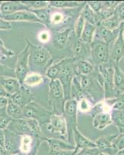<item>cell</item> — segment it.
<instances>
[{
	"label": "cell",
	"mask_w": 124,
	"mask_h": 155,
	"mask_svg": "<svg viewBox=\"0 0 124 155\" xmlns=\"http://www.w3.org/2000/svg\"><path fill=\"white\" fill-rule=\"evenodd\" d=\"M21 2L30 9H44L49 6V2L47 1H21Z\"/></svg>",
	"instance_id": "obj_38"
},
{
	"label": "cell",
	"mask_w": 124,
	"mask_h": 155,
	"mask_svg": "<svg viewBox=\"0 0 124 155\" xmlns=\"http://www.w3.org/2000/svg\"><path fill=\"white\" fill-rule=\"evenodd\" d=\"M12 120V119L10 118L5 112V108L0 109V130H6Z\"/></svg>",
	"instance_id": "obj_39"
},
{
	"label": "cell",
	"mask_w": 124,
	"mask_h": 155,
	"mask_svg": "<svg viewBox=\"0 0 124 155\" xmlns=\"http://www.w3.org/2000/svg\"><path fill=\"white\" fill-rule=\"evenodd\" d=\"M89 5V7L98 14L101 9H103V2H99V1H89L86 2Z\"/></svg>",
	"instance_id": "obj_45"
},
{
	"label": "cell",
	"mask_w": 124,
	"mask_h": 155,
	"mask_svg": "<svg viewBox=\"0 0 124 155\" xmlns=\"http://www.w3.org/2000/svg\"><path fill=\"white\" fill-rule=\"evenodd\" d=\"M48 2L50 7L56 9H73L82 5V2L75 1H50Z\"/></svg>",
	"instance_id": "obj_34"
},
{
	"label": "cell",
	"mask_w": 124,
	"mask_h": 155,
	"mask_svg": "<svg viewBox=\"0 0 124 155\" xmlns=\"http://www.w3.org/2000/svg\"><path fill=\"white\" fill-rule=\"evenodd\" d=\"M85 25V20L84 18L82 17V15H79L77 20L74 22V35L75 37L78 39H81V36H82V31L84 30Z\"/></svg>",
	"instance_id": "obj_37"
},
{
	"label": "cell",
	"mask_w": 124,
	"mask_h": 155,
	"mask_svg": "<svg viewBox=\"0 0 124 155\" xmlns=\"http://www.w3.org/2000/svg\"><path fill=\"white\" fill-rule=\"evenodd\" d=\"M77 113H78V100L74 98L65 102L64 116L65 118L67 128V141L70 143L73 139V131L77 127Z\"/></svg>",
	"instance_id": "obj_7"
},
{
	"label": "cell",
	"mask_w": 124,
	"mask_h": 155,
	"mask_svg": "<svg viewBox=\"0 0 124 155\" xmlns=\"http://www.w3.org/2000/svg\"><path fill=\"white\" fill-rule=\"evenodd\" d=\"M12 29V23L10 22L5 21L4 19H0V30H9Z\"/></svg>",
	"instance_id": "obj_49"
},
{
	"label": "cell",
	"mask_w": 124,
	"mask_h": 155,
	"mask_svg": "<svg viewBox=\"0 0 124 155\" xmlns=\"http://www.w3.org/2000/svg\"><path fill=\"white\" fill-rule=\"evenodd\" d=\"M0 97H4V98H9L10 95L6 92L5 89H4L3 87L0 85Z\"/></svg>",
	"instance_id": "obj_52"
},
{
	"label": "cell",
	"mask_w": 124,
	"mask_h": 155,
	"mask_svg": "<svg viewBox=\"0 0 124 155\" xmlns=\"http://www.w3.org/2000/svg\"><path fill=\"white\" fill-rule=\"evenodd\" d=\"M5 131L0 130V146L4 147L5 146Z\"/></svg>",
	"instance_id": "obj_51"
},
{
	"label": "cell",
	"mask_w": 124,
	"mask_h": 155,
	"mask_svg": "<svg viewBox=\"0 0 124 155\" xmlns=\"http://www.w3.org/2000/svg\"><path fill=\"white\" fill-rule=\"evenodd\" d=\"M87 97H82L78 99V112L81 113H90L94 105Z\"/></svg>",
	"instance_id": "obj_36"
},
{
	"label": "cell",
	"mask_w": 124,
	"mask_h": 155,
	"mask_svg": "<svg viewBox=\"0 0 124 155\" xmlns=\"http://www.w3.org/2000/svg\"><path fill=\"white\" fill-rule=\"evenodd\" d=\"M8 155H23V154L21 153H16V154H8Z\"/></svg>",
	"instance_id": "obj_56"
},
{
	"label": "cell",
	"mask_w": 124,
	"mask_h": 155,
	"mask_svg": "<svg viewBox=\"0 0 124 155\" xmlns=\"http://www.w3.org/2000/svg\"><path fill=\"white\" fill-rule=\"evenodd\" d=\"M0 85L3 87L9 95L19 92L22 87V84L16 78L0 77Z\"/></svg>",
	"instance_id": "obj_24"
},
{
	"label": "cell",
	"mask_w": 124,
	"mask_h": 155,
	"mask_svg": "<svg viewBox=\"0 0 124 155\" xmlns=\"http://www.w3.org/2000/svg\"><path fill=\"white\" fill-rule=\"evenodd\" d=\"M66 19L65 15L60 11L53 12L51 15V24L52 25H58L64 22Z\"/></svg>",
	"instance_id": "obj_40"
},
{
	"label": "cell",
	"mask_w": 124,
	"mask_h": 155,
	"mask_svg": "<svg viewBox=\"0 0 124 155\" xmlns=\"http://www.w3.org/2000/svg\"><path fill=\"white\" fill-rule=\"evenodd\" d=\"M96 70L95 67L90 61L87 60H78L74 62L75 75H89Z\"/></svg>",
	"instance_id": "obj_25"
},
{
	"label": "cell",
	"mask_w": 124,
	"mask_h": 155,
	"mask_svg": "<svg viewBox=\"0 0 124 155\" xmlns=\"http://www.w3.org/2000/svg\"><path fill=\"white\" fill-rule=\"evenodd\" d=\"M115 13L119 18V21H124V2H120L115 9Z\"/></svg>",
	"instance_id": "obj_46"
},
{
	"label": "cell",
	"mask_w": 124,
	"mask_h": 155,
	"mask_svg": "<svg viewBox=\"0 0 124 155\" xmlns=\"http://www.w3.org/2000/svg\"><path fill=\"white\" fill-rule=\"evenodd\" d=\"M29 55H30V47L29 44L18 55L17 61L16 64L15 74L16 78L23 85L25 78L29 74Z\"/></svg>",
	"instance_id": "obj_8"
},
{
	"label": "cell",
	"mask_w": 124,
	"mask_h": 155,
	"mask_svg": "<svg viewBox=\"0 0 124 155\" xmlns=\"http://www.w3.org/2000/svg\"><path fill=\"white\" fill-rule=\"evenodd\" d=\"M0 155H8V153L5 150V148L0 146Z\"/></svg>",
	"instance_id": "obj_53"
},
{
	"label": "cell",
	"mask_w": 124,
	"mask_h": 155,
	"mask_svg": "<svg viewBox=\"0 0 124 155\" xmlns=\"http://www.w3.org/2000/svg\"><path fill=\"white\" fill-rule=\"evenodd\" d=\"M30 47V55H29V69L31 72L41 74L50 66V61L51 59V52L41 46H35L27 41Z\"/></svg>",
	"instance_id": "obj_1"
},
{
	"label": "cell",
	"mask_w": 124,
	"mask_h": 155,
	"mask_svg": "<svg viewBox=\"0 0 124 155\" xmlns=\"http://www.w3.org/2000/svg\"><path fill=\"white\" fill-rule=\"evenodd\" d=\"M72 31L71 28H66L63 31H57L54 34L53 45L56 49L62 50L68 44L69 37Z\"/></svg>",
	"instance_id": "obj_22"
},
{
	"label": "cell",
	"mask_w": 124,
	"mask_h": 155,
	"mask_svg": "<svg viewBox=\"0 0 124 155\" xmlns=\"http://www.w3.org/2000/svg\"><path fill=\"white\" fill-rule=\"evenodd\" d=\"M113 147L117 152L124 150V133L118 134L116 137L113 141Z\"/></svg>",
	"instance_id": "obj_41"
},
{
	"label": "cell",
	"mask_w": 124,
	"mask_h": 155,
	"mask_svg": "<svg viewBox=\"0 0 124 155\" xmlns=\"http://www.w3.org/2000/svg\"><path fill=\"white\" fill-rule=\"evenodd\" d=\"M33 140L34 137L30 135L21 136L20 145V151L23 155H31L33 150Z\"/></svg>",
	"instance_id": "obj_31"
},
{
	"label": "cell",
	"mask_w": 124,
	"mask_h": 155,
	"mask_svg": "<svg viewBox=\"0 0 124 155\" xmlns=\"http://www.w3.org/2000/svg\"><path fill=\"white\" fill-rule=\"evenodd\" d=\"M5 112L8 116L12 120H18L23 118V109L12 102L9 98L7 106L5 107Z\"/></svg>",
	"instance_id": "obj_27"
},
{
	"label": "cell",
	"mask_w": 124,
	"mask_h": 155,
	"mask_svg": "<svg viewBox=\"0 0 124 155\" xmlns=\"http://www.w3.org/2000/svg\"><path fill=\"white\" fill-rule=\"evenodd\" d=\"M123 37H124V30H123Z\"/></svg>",
	"instance_id": "obj_58"
},
{
	"label": "cell",
	"mask_w": 124,
	"mask_h": 155,
	"mask_svg": "<svg viewBox=\"0 0 124 155\" xmlns=\"http://www.w3.org/2000/svg\"><path fill=\"white\" fill-rule=\"evenodd\" d=\"M44 81V76L36 72H30L25 78L23 85L26 87H34L41 85Z\"/></svg>",
	"instance_id": "obj_32"
},
{
	"label": "cell",
	"mask_w": 124,
	"mask_h": 155,
	"mask_svg": "<svg viewBox=\"0 0 124 155\" xmlns=\"http://www.w3.org/2000/svg\"><path fill=\"white\" fill-rule=\"evenodd\" d=\"M6 130L18 136L30 135L28 121L27 119L22 118L18 120H12Z\"/></svg>",
	"instance_id": "obj_19"
},
{
	"label": "cell",
	"mask_w": 124,
	"mask_h": 155,
	"mask_svg": "<svg viewBox=\"0 0 124 155\" xmlns=\"http://www.w3.org/2000/svg\"><path fill=\"white\" fill-rule=\"evenodd\" d=\"M102 153L97 147L94 148H84L80 150L76 155H99Z\"/></svg>",
	"instance_id": "obj_44"
},
{
	"label": "cell",
	"mask_w": 124,
	"mask_h": 155,
	"mask_svg": "<svg viewBox=\"0 0 124 155\" xmlns=\"http://www.w3.org/2000/svg\"><path fill=\"white\" fill-rule=\"evenodd\" d=\"M71 48L74 57L76 61L86 60L90 58L91 46L90 44L83 42L81 39H78L74 36L73 41H71Z\"/></svg>",
	"instance_id": "obj_10"
},
{
	"label": "cell",
	"mask_w": 124,
	"mask_h": 155,
	"mask_svg": "<svg viewBox=\"0 0 124 155\" xmlns=\"http://www.w3.org/2000/svg\"><path fill=\"white\" fill-rule=\"evenodd\" d=\"M114 67V91L116 98L124 93V73L119 68L118 64H113Z\"/></svg>",
	"instance_id": "obj_23"
},
{
	"label": "cell",
	"mask_w": 124,
	"mask_h": 155,
	"mask_svg": "<svg viewBox=\"0 0 124 155\" xmlns=\"http://www.w3.org/2000/svg\"><path fill=\"white\" fill-rule=\"evenodd\" d=\"M5 146L4 148L8 154H16L20 153V141H18V138L20 136L13 134L8 130H5Z\"/></svg>",
	"instance_id": "obj_16"
},
{
	"label": "cell",
	"mask_w": 124,
	"mask_h": 155,
	"mask_svg": "<svg viewBox=\"0 0 124 155\" xmlns=\"http://www.w3.org/2000/svg\"><path fill=\"white\" fill-rule=\"evenodd\" d=\"M65 99L63 87L58 79L49 83V105L54 114L64 115Z\"/></svg>",
	"instance_id": "obj_2"
},
{
	"label": "cell",
	"mask_w": 124,
	"mask_h": 155,
	"mask_svg": "<svg viewBox=\"0 0 124 155\" xmlns=\"http://www.w3.org/2000/svg\"><path fill=\"white\" fill-rule=\"evenodd\" d=\"M124 108V93L122 95H119L116 98L115 104L113 106V109H123Z\"/></svg>",
	"instance_id": "obj_47"
},
{
	"label": "cell",
	"mask_w": 124,
	"mask_h": 155,
	"mask_svg": "<svg viewBox=\"0 0 124 155\" xmlns=\"http://www.w3.org/2000/svg\"><path fill=\"white\" fill-rule=\"evenodd\" d=\"M96 31V26L85 22V27H84L82 36H81V40L86 44H91L94 40Z\"/></svg>",
	"instance_id": "obj_29"
},
{
	"label": "cell",
	"mask_w": 124,
	"mask_h": 155,
	"mask_svg": "<svg viewBox=\"0 0 124 155\" xmlns=\"http://www.w3.org/2000/svg\"><path fill=\"white\" fill-rule=\"evenodd\" d=\"M90 46V58L92 60V64L95 67L105 64L110 61L109 44L99 39L94 38Z\"/></svg>",
	"instance_id": "obj_5"
},
{
	"label": "cell",
	"mask_w": 124,
	"mask_h": 155,
	"mask_svg": "<svg viewBox=\"0 0 124 155\" xmlns=\"http://www.w3.org/2000/svg\"><path fill=\"white\" fill-rule=\"evenodd\" d=\"M117 135H118V134H110V135L103 136V137L98 138L95 141L96 147L102 153H106L109 155H115L117 153V151L113 147V141L116 137Z\"/></svg>",
	"instance_id": "obj_14"
},
{
	"label": "cell",
	"mask_w": 124,
	"mask_h": 155,
	"mask_svg": "<svg viewBox=\"0 0 124 155\" xmlns=\"http://www.w3.org/2000/svg\"><path fill=\"white\" fill-rule=\"evenodd\" d=\"M111 117L113 124H115L119 130V134L124 133V108L112 109Z\"/></svg>",
	"instance_id": "obj_26"
},
{
	"label": "cell",
	"mask_w": 124,
	"mask_h": 155,
	"mask_svg": "<svg viewBox=\"0 0 124 155\" xmlns=\"http://www.w3.org/2000/svg\"><path fill=\"white\" fill-rule=\"evenodd\" d=\"M2 19L8 22H31V23H40L39 19L37 17L34 13L30 11H20L16 12L12 14L7 15V16H2Z\"/></svg>",
	"instance_id": "obj_15"
},
{
	"label": "cell",
	"mask_w": 124,
	"mask_h": 155,
	"mask_svg": "<svg viewBox=\"0 0 124 155\" xmlns=\"http://www.w3.org/2000/svg\"><path fill=\"white\" fill-rule=\"evenodd\" d=\"M80 15H82L85 22L91 23L92 25H95V26H96L100 22L98 15L89 7V5L87 3L85 4V6L82 9Z\"/></svg>",
	"instance_id": "obj_30"
},
{
	"label": "cell",
	"mask_w": 124,
	"mask_h": 155,
	"mask_svg": "<svg viewBox=\"0 0 124 155\" xmlns=\"http://www.w3.org/2000/svg\"><path fill=\"white\" fill-rule=\"evenodd\" d=\"M8 99H9V98L0 97V109H4V108L6 107L8 103Z\"/></svg>",
	"instance_id": "obj_50"
},
{
	"label": "cell",
	"mask_w": 124,
	"mask_h": 155,
	"mask_svg": "<svg viewBox=\"0 0 124 155\" xmlns=\"http://www.w3.org/2000/svg\"><path fill=\"white\" fill-rule=\"evenodd\" d=\"M119 29L111 30L109 29L106 28V27H104L102 25L98 24L96 26V35H95L94 38L99 39V40L104 41L105 43L110 44L111 43L115 41V40L117 38L118 35H119Z\"/></svg>",
	"instance_id": "obj_17"
},
{
	"label": "cell",
	"mask_w": 124,
	"mask_h": 155,
	"mask_svg": "<svg viewBox=\"0 0 124 155\" xmlns=\"http://www.w3.org/2000/svg\"><path fill=\"white\" fill-rule=\"evenodd\" d=\"M43 141L47 142L50 150H74L75 147L71 143L66 142L60 138L46 137H44Z\"/></svg>",
	"instance_id": "obj_21"
},
{
	"label": "cell",
	"mask_w": 124,
	"mask_h": 155,
	"mask_svg": "<svg viewBox=\"0 0 124 155\" xmlns=\"http://www.w3.org/2000/svg\"><path fill=\"white\" fill-rule=\"evenodd\" d=\"M99 155H109V154H106V153H100Z\"/></svg>",
	"instance_id": "obj_57"
},
{
	"label": "cell",
	"mask_w": 124,
	"mask_h": 155,
	"mask_svg": "<svg viewBox=\"0 0 124 155\" xmlns=\"http://www.w3.org/2000/svg\"><path fill=\"white\" fill-rule=\"evenodd\" d=\"M0 77L16 78L15 69L10 68L4 64H0Z\"/></svg>",
	"instance_id": "obj_42"
},
{
	"label": "cell",
	"mask_w": 124,
	"mask_h": 155,
	"mask_svg": "<svg viewBox=\"0 0 124 155\" xmlns=\"http://www.w3.org/2000/svg\"><path fill=\"white\" fill-rule=\"evenodd\" d=\"M30 11L37 16V17L41 22V23L46 25L47 27H49V25H51V9H48L47 7L39 9H30Z\"/></svg>",
	"instance_id": "obj_33"
},
{
	"label": "cell",
	"mask_w": 124,
	"mask_h": 155,
	"mask_svg": "<svg viewBox=\"0 0 124 155\" xmlns=\"http://www.w3.org/2000/svg\"><path fill=\"white\" fill-rule=\"evenodd\" d=\"M74 150H49L48 155H73Z\"/></svg>",
	"instance_id": "obj_48"
},
{
	"label": "cell",
	"mask_w": 124,
	"mask_h": 155,
	"mask_svg": "<svg viewBox=\"0 0 124 155\" xmlns=\"http://www.w3.org/2000/svg\"><path fill=\"white\" fill-rule=\"evenodd\" d=\"M73 139H74V147H75L74 151H73V155H76L80 150L84 149V148L96 147L95 142H93L90 139L87 138L85 136H84L82 133L80 132L78 127H75L74 129Z\"/></svg>",
	"instance_id": "obj_13"
},
{
	"label": "cell",
	"mask_w": 124,
	"mask_h": 155,
	"mask_svg": "<svg viewBox=\"0 0 124 155\" xmlns=\"http://www.w3.org/2000/svg\"><path fill=\"white\" fill-rule=\"evenodd\" d=\"M51 38V34L48 30H42L41 32H40L37 36V39L39 40L40 42L44 43V44L49 42Z\"/></svg>",
	"instance_id": "obj_43"
},
{
	"label": "cell",
	"mask_w": 124,
	"mask_h": 155,
	"mask_svg": "<svg viewBox=\"0 0 124 155\" xmlns=\"http://www.w3.org/2000/svg\"><path fill=\"white\" fill-rule=\"evenodd\" d=\"M115 155H124V150H119V151L117 152Z\"/></svg>",
	"instance_id": "obj_54"
},
{
	"label": "cell",
	"mask_w": 124,
	"mask_h": 155,
	"mask_svg": "<svg viewBox=\"0 0 124 155\" xmlns=\"http://www.w3.org/2000/svg\"><path fill=\"white\" fill-rule=\"evenodd\" d=\"M120 23L121 22L119 21V18H118V16H116V14L115 12H114V14L113 15V16H110L108 19H105L103 21L99 22L98 24L102 25V26H103V27H106V28L109 29V30H114L119 29ZM97 25H96V26H97Z\"/></svg>",
	"instance_id": "obj_35"
},
{
	"label": "cell",
	"mask_w": 124,
	"mask_h": 155,
	"mask_svg": "<svg viewBox=\"0 0 124 155\" xmlns=\"http://www.w3.org/2000/svg\"><path fill=\"white\" fill-rule=\"evenodd\" d=\"M53 114L52 110H48L34 101L29 103L23 109V119H33L37 120L41 126L49 124Z\"/></svg>",
	"instance_id": "obj_4"
},
{
	"label": "cell",
	"mask_w": 124,
	"mask_h": 155,
	"mask_svg": "<svg viewBox=\"0 0 124 155\" xmlns=\"http://www.w3.org/2000/svg\"><path fill=\"white\" fill-rule=\"evenodd\" d=\"M98 72L101 75L103 79V90H104V99H115V91H114V67L113 64L109 61V63L102 64L96 67Z\"/></svg>",
	"instance_id": "obj_6"
},
{
	"label": "cell",
	"mask_w": 124,
	"mask_h": 155,
	"mask_svg": "<svg viewBox=\"0 0 124 155\" xmlns=\"http://www.w3.org/2000/svg\"><path fill=\"white\" fill-rule=\"evenodd\" d=\"M64 58L60 60L59 61L53 64H50L49 67L47 69L45 75L47 76V78H49L51 81V80H55L58 78V76L60 74V71H61L62 66L64 64Z\"/></svg>",
	"instance_id": "obj_28"
},
{
	"label": "cell",
	"mask_w": 124,
	"mask_h": 155,
	"mask_svg": "<svg viewBox=\"0 0 124 155\" xmlns=\"http://www.w3.org/2000/svg\"><path fill=\"white\" fill-rule=\"evenodd\" d=\"M0 11L2 16H7L20 11H30V9L22 3L21 1H7L2 2L0 5Z\"/></svg>",
	"instance_id": "obj_18"
},
{
	"label": "cell",
	"mask_w": 124,
	"mask_h": 155,
	"mask_svg": "<svg viewBox=\"0 0 124 155\" xmlns=\"http://www.w3.org/2000/svg\"><path fill=\"white\" fill-rule=\"evenodd\" d=\"M9 99L23 109L27 105L34 100V95L25 85H22L20 91L10 95Z\"/></svg>",
	"instance_id": "obj_12"
},
{
	"label": "cell",
	"mask_w": 124,
	"mask_h": 155,
	"mask_svg": "<svg viewBox=\"0 0 124 155\" xmlns=\"http://www.w3.org/2000/svg\"><path fill=\"white\" fill-rule=\"evenodd\" d=\"M47 130L49 133L58 134L60 139L65 141L67 140V128L64 115H57L54 113L49 124H47Z\"/></svg>",
	"instance_id": "obj_9"
},
{
	"label": "cell",
	"mask_w": 124,
	"mask_h": 155,
	"mask_svg": "<svg viewBox=\"0 0 124 155\" xmlns=\"http://www.w3.org/2000/svg\"><path fill=\"white\" fill-rule=\"evenodd\" d=\"M124 58V37L123 30H119V35L110 48V61L113 64H119Z\"/></svg>",
	"instance_id": "obj_11"
},
{
	"label": "cell",
	"mask_w": 124,
	"mask_h": 155,
	"mask_svg": "<svg viewBox=\"0 0 124 155\" xmlns=\"http://www.w3.org/2000/svg\"><path fill=\"white\" fill-rule=\"evenodd\" d=\"M1 3H2V2H0V5H1ZM2 13H1V11H0V19H2Z\"/></svg>",
	"instance_id": "obj_55"
},
{
	"label": "cell",
	"mask_w": 124,
	"mask_h": 155,
	"mask_svg": "<svg viewBox=\"0 0 124 155\" xmlns=\"http://www.w3.org/2000/svg\"><path fill=\"white\" fill-rule=\"evenodd\" d=\"M75 61L76 60L74 58H64V64L62 66L61 71L57 78L63 87L65 101L71 99V88H72L73 79L75 76V71H74Z\"/></svg>",
	"instance_id": "obj_3"
},
{
	"label": "cell",
	"mask_w": 124,
	"mask_h": 155,
	"mask_svg": "<svg viewBox=\"0 0 124 155\" xmlns=\"http://www.w3.org/2000/svg\"><path fill=\"white\" fill-rule=\"evenodd\" d=\"M92 117V125L99 130H103L113 124L111 112H103L94 115Z\"/></svg>",
	"instance_id": "obj_20"
}]
</instances>
